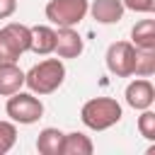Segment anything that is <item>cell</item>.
<instances>
[{
  "instance_id": "cell-1",
  "label": "cell",
  "mask_w": 155,
  "mask_h": 155,
  "mask_svg": "<svg viewBox=\"0 0 155 155\" xmlns=\"http://www.w3.org/2000/svg\"><path fill=\"white\" fill-rule=\"evenodd\" d=\"M65 82V65L63 58H46L36 65H31L24 73V85L29 87V92L44 97V94H53L61 85Z\"/></svg>"
},
{
  "instance_id": "cell-2",
  "label": "cell",
  "mask_w": 155,
  "mask_h": 155,
  "mask_svg": "<svg viewBox=\"0 0 155 155\" xmlns=\"http://www.w3.org/2000/svg\"><path fill=\"white\" fill-rule=\"evenodd\" d=\"M121 116H124V109L114 97H92L80 109V121L90 131H107L116 126Z\"/></svg>"
},
{
  "instance_id": "cell-3",
  "label": "cell",
  "mask_w": 155,
  "mask_h": 155,
  "mask_svg": "<svg viewBox=\"0 0 155 155\" xmlns=\"http://www.w3.org/2000/svg\"><path fill=\"white\" fill-rule=\"evenodd\" d=\"M31 29L22 22H7L0 27V63H17L22 53L29 51Z\"/></svg>"
},
{
  "instance_id": "cell-4",
  "label": "cell",
  "mask_w": 155,
  "mask_h": 155,
  "mask_svg": "<svg viewBox=\"0 0 155 155\" xmlns=\"http://www.w3.org/2000/svg\"><path fill=\"white\" fill-rule=\"evenodd\" d=\"M5 114L10 116V121L22 124V126H31L44 116V102L34 94V92H15L7 97L5 102Z\"/></svg>"
},
{
  "instance_id": "cell-5",
  "label": "cell",
  "mask_w": 155,
  "mask_h": 155,
  "mask_svg": "<svg viewBox=\"0 0 155 155\" xmlns=\"http://www.w3.org/2000/svg\"><path fill=\"white\" fill-rule=\"evenodd\" d=\"M90 0H48L46 2V19L56 27H78L87 15Z\"/></svg>"
},
{
  "instance_id": "cell-6",
  "label": "cell",
  "mask_w": 155,
  "mask_h": 155,
  "mask_svg": "<svg viewBox=\"0 0 155 155\" xmlns=\"http://www.w3.org/2000/svg\"><path fill=\"white\" fill-rule=\"evenodd\" d=\"M133 61H136V46L131 41H114V44H109V48L104 53L107 70L116 78H131Z\"/></svg>"
},
{
  "instance_id": "cell-7",
  "label": "cell",
  "mask_w": 155,
  "mask_h": 155,
  "mask_svg": "<svg viewBox=\"0 0 155 155\" xmlns=\"http://www.w3.org/2000/svg\"><path fill=\"white\" fill-rule=\"evenodd\" d=\"M126 104L136 111H143V109H150L153 102H155V87L148 78H136L126 85Z\"/></svg>"
},
{
  "instance_id": "cell-8",
  "label": "cell",
  "mask_w": 155,
  "mask_h": 155,
  "mask_svg": "<svg viewBox=\"0 0 155 155\" xmlns=\"http://www.w3.org/2000/svg\"><path fill=\"white\" fill-rule=\"evenodd\" d=\"M85 51V41L75 27H58L56 29V46L53 53L58 58H78Z\"/></svg>"
},
{
  "instance_id": "cell-9",
  "label": "cell",
  "mask_w": 155,
  "mask_h": 155,
  "mask_svg": "<svg viewBox=\"0 0 155 155\" xmlns=\"http://www.w3.org/2000/svg\"><path fill=\"white\" fill-rule=\"evenodd\" d=\"M87 12L92 15V19L97 24H119L124 19V2L121 0H92Z\"/></svg>"
},
{
  "instance_id": "cell-10",
  "label": "cell",
  "mask_w": 155,
  "mask_h": 155,
  "mask_svg": "<svg viewBox=\"0 0 155 155\" xmlns=\"http://www.w3.org/2000/svg\"><path fill=\"white\" fill-rule=\"evenodd\" d=\"M24 87V70L17 63H0V97H10Z\"/></svg>"
},
{
  "instance_id": "cell-11",
  "label": "cell",
  "mask_w": 155,
  "mask_h": 155,
  "mask_svg": "<svg viewBox=\"0 0 155 155\" xmlns=\"http://www.w3.org/2000/svg\"><path fill=\"white\" fill-rule=\"evenodd\" d=\"M29 29H31L29 51L36 53V56L53 53V46H56V29L48 27V24H36V27H29Z\"/></svg>"
},
{
  "instance_id": "cell-12",
  "label": "cell",
  "mask_w": 155,
  "mask_h": 155,
  "mask_svg": "<svg viewBox=\"0 0 155 155\" xmlns=\"http://www.w3.org/2000/svg\"><path fill=\"white\" fill-rule=\"evenodd\" d=\"M63 131L56 126H46L36 136V150L41 155H61L63 153Z\"/></svg>"
},
{
  "instance_id": "cell-13",
  "label": "cell",
  "mask_w": 155,
  "mask_h": 155,
  "mask_svg": "<svg viewBox=\"0 0 155 155\" xmlns=\"http://www.w3.org/2000/svg\"><path fill=\"white\" fill-rule=\"evenodd\" d=\"M92 153H94V143L82 131H73V133L63 136V153L61 155H92Z\"/></svg>"
},
{
  "instance_id": "cell-14",
  "label": "cell",
  "mask_w": 155,
  "mask_h": 155,
  "mask_svg": "<svg viewBox=\"0 0 155 155\" xmlns=\"http://www.w3.org/2000/svg\"><path fill=\"white\" fill-rule=\"evenodd\" d=\"M131 44L136 48H155V22L153 19H140L131 29Z\"/></svg>"
},
{
  "instance_id": "cell-15",
  "label": "cell",
  "mask_w": 155,
  "mask_h": 155,
  "mask_svg": "<svg viewBox=\"0 0 155 155\" xmlns=\"http://www.w3.org/2000/svg\"><path fill=\"white\" fill-rule=\"evenodd\" d=\"M155 73V48H136L133 61V75L136 78H150Z\"/></svg>"
},
{
  "instance_id": "cell-16",
  "label": "cell",
  "mask_w": 155,
  "mask_h": 155,
  "mask_svg": "<svg viewBox=\"0 0 155 155\" xmlns=\"http://www.w3.org/2000/svg\"><path fill=\"white\" fill-rule=\"evenodd\" d=\"M17 143V124L15 121H0V155L10 153Z\"/></svg>"
},
{
  "instance_id": "cell-17",
  "label": "cell",
  "mask_w": 155,
  "mask_h": 155,
  "mask_svg": "<svg viewBox=\"0 0 155 155\" xmlns=\"http://www.w3.org/2000/svg\"><path fill=\"white\" fill-rule=\"evenodd\" d=\"M138 133L145 140H155V111L153 109H143L138 116Z\"/></svg>"
},
{
  "instance_id": "cell-18",
  "label": "cell",
  "mask_w": 155,
  "mask_h": 155,
  "mask_svg": "<svg viewBox=\"0 0 155 155\" xmlns=\"http://www.w3.org/2000/svg\"><path fill=\"white\" fill-rule=\"evenodd\" d=\"M126 10L131 12H140V15H150L155 10V0H121Z\"/></svg>"
},
{
  "instance_id": "cell-19",
  "label": "cell",
  "mask_w": 155,
  "mask_h": 155,
  "mask_svg": "<svg viewBox=\"0 0 155 155\" xmlns=\"http://www.w3.org/2000/svg\"><path fill=\"white\" fill-rule=\"evenodd\" d=\"M17 12V0H0V19H7Z\"/></svg>"
}]
</instances>
